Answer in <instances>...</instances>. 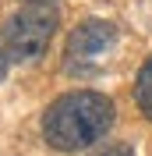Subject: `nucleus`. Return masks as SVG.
I'll return each mask as SVG.
<instances>
[{"label":"nucleus","instance_id":"7","mask_svg":"<svg viewBox=\"0 0 152 156\" xmlns=\"http://www.w3.org/2000/svg\"><path fill=\"white\" fill-rule=\"evenodd\" d=\"M29 4H46V0H29Z\"/></svg>","mask_w":152,"mask_h":156},{"label":"nucleus","instance_id":"3","mask_svg":"<svg viewBox=\"0 0 152 156\" xmlns=\"http://www.w3.org/2000/svg\"><path fill=\"white\" fill-rule=\"evenodd\" d=\"M117 46V25L103 18H85L81 25H74V32L67 36V68L78 71V75H88V71L103 68V60L113 53Z\"/></svg>","mask_w":152,"mask_h":156},{"label":"nucleus","instance_id":"5","mask_svg":"<svg viewBox=\"0 0 152 156\" xmlns=\"http://www.w3.org/2000/svg\"><path fill=\"white\" fill-rule=\"evenodd\" d=\"M95 156H134L131 146H106L103 153H95Z\"/></svg>","mask_w":152,"mask_h":156},{"label":"nucleus","instance_id":"4","mask_svg":"<svg viewBox=\"0 0 152 156\" xmlns=\"http://www.w3.org/2000/svg\"><path fill=\"white\" fill-rule=\"evenodd\" d=\"M134 103L145 117H152V57L142 64V71L134 78Z\"/></svg>","mask_w":152,"mask_h":156},{"label":"nucleus","instance_id":"1","mask_svg":"<svg viewBox=\"0 0 152 156\" xmlns=\"http://www.w3.org/2000/svg\"><path fill=\"white\" fill-rule=\"evenodd\" d=\"M117 107L113 99L95 92V89H74L64 92L46 107L43 114V138L57 153H81L95 146L99 138L113 128Z\"/></svg>","mask_w":152,"mask_h":156},{"label":"nucleus","instance_id":"2","mask_svg":"<svg viewBox=\"0 0 152 156\" xmlns=\"http://www.w3.org/2000/svg\"><path fill=\"white\" fill-rule=\"evenodd\" d=\"M60 18L46 4H25L0 25V46L11 60H36L46 53Z\"/></svg>","mask_w":152,"mask_h":156},{"label":"nucleus","instance_id":"6","mask_svg":"<svg viewBox=\"0 0 152 156\" xmlns=\"http://www.w3.org/2000/svg\"><path fill=\"white\" fill-rule=\"evenodd\" d=\"M7 64H11V57L4 53V46H0V82H4V75H7Z\"/></svg>","mask_w":152,"mask_h":156}]
</instances>
